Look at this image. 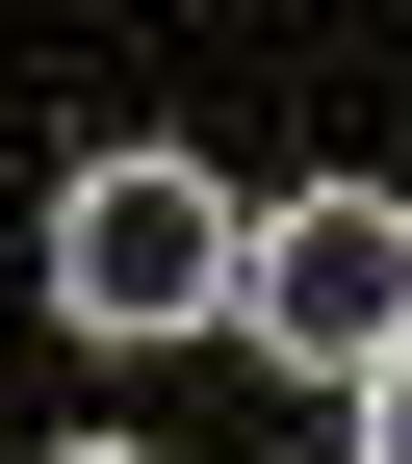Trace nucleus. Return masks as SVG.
Returning <instances> with one entry per match:
<instances>
[{"label":"nucleus","mask_w":412,"mask_h":464,"mask_svg":"<svg viewBox=\"0 0 412 464\" xmlns=\"http://www.w3.org/2000/svg\"><path fill=\"white\" fill-rule=\"evenodd\" d=\"M232 335L310 362V387H387L412 362V181H283L232 232Z\"/></svg>","instance_id":"obj_1"},{"label":"nucleus","mask_w":412,"mask_h":464,"mask_svg":"<svg viewBox=\"0 0 412 464\" xmlns=\"http://www.w3.org/2000/svg\"><path fill=\"white\" fill-rule=\"evenodd\" d=\"M232 232L258 207H206V155H78L52 181V335H206Z\"/></svg>","instance_id":"obj_2"},{"label":"nucleus","mask_w":412,"mask_h":464,"mask_svg":"<svg viewBox=\"0 0 412 464\" xmlns=\"http://www.w3.org/2000/svg\"><path fill=\"white\" fill-rule=\"evenodd\" d=\"M361 464H412V362H387V387H361Z\"/></svg>","instance_id":"obj_3"},{"label":"nucleus","mask_w":412,"mask_h":464,"mask_svg":"<svg viewBox=\"0 0 412 464\" xmlns=\"http://www.w3.org/2000/svg\"><path fill=\"white\" fill-rule=\"evenodd\" d=\"M52 464H155V439H52Z\"/></svg>","instance_id":"obj_4"}]
</instances>
